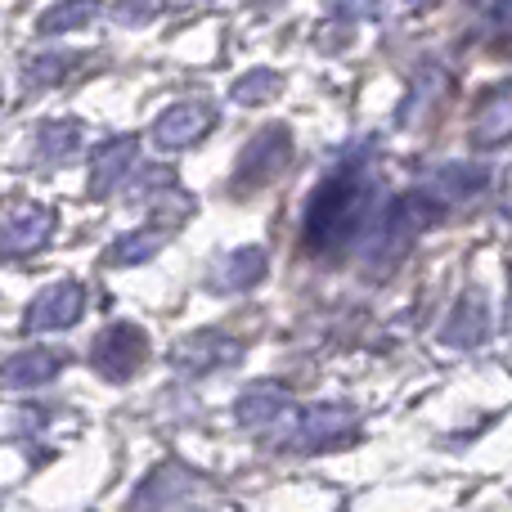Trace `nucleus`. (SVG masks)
Segmentation results:
<instances>
[{
  "label": "nucleus",
  "instance_id": "1",
  "mask_svg": "<svg viewBox=\"0 0 512 512\" xmlns=\"http://www.w3.org/2000/svg\"><path fill=\"white\" fill-rule=\"evenodd\" d=\"M373 216V180L364 167H342L310 194L306 216H301V239L310 252L346 248Z\"/></svg>",
  "mask_w": 512,
  "mask_h": 512
},
{
  "label": "nucleus",
  "instance_id": "2",
  "mask_svg": "<svg viewBox=\"0 0 512 512\" xmlns=\"http://www.w3.org/2000/svg\"><path fill=\"white\" fill-rule=\"evenodd\" d=\"M292 162V135L288 126H270L261 131L248 149L239 153V167H234V189L239 194H252V189H265L270 180H279Z\"/></svg>",
  "mask_w": 512,
  "mask_h": 512
},
{
  "label": "nucleus",
  "instance_id": "3",
  "mask_svg": "<svg viewBox=\"0 0 512 512\" xmlns=\"http://www.w3.org/2000/svg\"><path fill=\"white\" fill-rule=\"evenodd\" d=\"M144 360H149V337L135 324H108L104 333L95 337V346H90V364H95V373L108 382H122V378H131V373H140Z\"/></svg>",
  "mask_w": 512,
  "mask_h": 512
},
{
  "label": "nucleus",
  "instance_id": "4",
  "mask_svg": "<svg viewBox=\"0 0 512 512\" xmlns=\"http://www.w3.org/2000/svg\"><path fill=\"white\" fill-rule=\"evenodd\" d=\"M355 409L351 405H324V409H310L306 418L297 423V432L283 441V450H297V454H319V450H333L337 441L355 432Z\"/></svg>",
  "mask_w": 512,
  "mask_h": 512
},
{
  "label": "nucleus",
  "instance_id": "5",
  "mask_svg": "<svg viewBox=\"0 0 512 512\" xmlns=\"http://www.w3.org/2000/svg\"><path fill=\"white\" fill-rule=\"evenodd\" d=\"M81 310H86V288L81 283H54L27 306L23 324L27 333H63V328H72L81 319Z\"/></svg>",
  "mask_w": 512,
  "mask_h": 512
},
{
  "label": "nucleus",
  "instance_id": "6",
  "mask_svg": "<svg viewBox=\"0 0 512 512\" xmlns=\"http://www.w3.org/2000/svg\"><path fill=\"white\" fill-rule=\"evenodd\" d=\"M216 122V108L212 104H171L167 113L153 122V144H158L162 153H176V149H189V144H198L207 131H212Z\"/></svg>",
  "mask_w": 512,
  "mask_h": 512
},
{
  "label": "nucleus",
  "instance_id": "7",
  "mask_svg": "<svg viewBox=\"0 0 512 512\" xmlns=\"http://www.w3.org/2000/svg\"><path fill=\"white\" fill-rule=\"evenodd\" d=\"M135 162V140L131 135H117V140H104L95 153H90V194L108 198L117 185H126V171Z\"/></svg>",
  "mask_w": 512,
  "mask_h": 512
},
{
  "label": "nucleus",
  "instance_id": "8",
  "mask_svg": "<svg viewBox=\"0 0 512 512\" xmlns=\"http://www.w3.org/2000/svg\"><path fill=\"white\" fill-rule=\"evenodd\" d=\"M50 234H54V212H45V207H27V212H18L14 221L0 230V252L5 256H32L50 243Z\"/></svg>",
  "mask_w": 512,
  "mask_h": 512
},
{
  "label": "nucleus",
  "instance_id": "9",
  "mask_svg": "<svg viewBox=\"0 0 512 512\" xmlns=\"http://www.w3.org/2000/svg\"><path fill=\"white\" fill-rule=\"evenodd\" d=\"M486 185H490V171L486 167H472V162H450V167L432 171V180H427L423 189L441 207H450V203H463V198L481 194Z\"/></svg>",
  "mask_w": 512,
  "mask_h": 512
},
{
  "label": "nucleus",
  "instance_id": "10",
  "mask_svg": "<svg viewBox=\"0 0 512 512\" xmlns=\"http://www.w3.org/2000/svg\"><path fill=\"white\" fill-rule=\"evenodd\" d=\"M486 333H490V306H486V297L481 292H463L459 297V306L450 310V319H445V342L450 346H477V342H486Z\"/></svg>",
  "mask_w": 512,
  "mask_h": 512
},
{
  "label": "nucleus",
  "instance_id": "11",
  "mask_svg": "<svg viewBox=\"0 0 512 512\" xmlns=\"http://www.w3.org/2000/svg\"><path fill=\"white\" fill-rule=\"evenodd\" d=\"M59 369H63V355L36 346V351H23L0 364V387H41V382H50Z\"/></svg>",
  "mask_w": 512,
  "mask_h": 512
},
{
  "label": "nucleus",
  "instance_id": "12",
  "mask_svg": "<svg viewBox=\"0 0 512 512\" xmlns=\"http://www.w3.org/2000/svg\"><path fill=\"white\" fill-rule=\"evenodd\" d=\"M445 90H450V72L436 68V63H427V68L414 77V86H409L405 104H400V126H418L436 104H441Z\"/></svg>",
  "mask_w": 512,
  "mask_h": 512
},
{
  "label": "nucleus",
  "instance_id": "13",
  "mask_svg": "<svg viewBox=\"0 0 512 512\" xmlns=\"http://www.w3.org/2000/svg\"><path fill=\"white\" fill-rule=\"evenodd\" d=\"M239 355V346L230 342V337H221V333H198V337H185V346L176 351V360L185 364V369H216V364H225V360H234Z\"/></svg>",
  "mask_w": 512,
  "mask_h": 512
},
{
  "label": "nucleus",
  "instance_id": "14",
  "mask_svg": "<svg viewBox=\"0 0 512 512\" xmlns=\"http://www.w3.org/2000/svg\"><path fill=\"white\" fill-rule=\"evenodd\" d=\"M472 140H477L481 149H499V144L512 140V95H495L486 108H481Z\"/></svg>",
  "mask_w": 512,
  "mask_h": 512
},
{
  "label": "nucleus",
  "instance_id": "15",
  "mask_svg": "<svg viewBox=\"0 0 512 512\" xmlns=\"http://www.w3.org/2000/svg\"><path fill=\"white\" fill-rule=\"evenodd\" d=\"M283 409H288V391L283 387H256L234 405V414H239L243 427H261V423H274Z\"/></svg>",
  "mask_w": 512,
  "mask_h": 512
},
{
  "label": "nucleus",
  "instance_id": "16",
  "mask_svg": "<svg viewBox=\"0 0 512 512\" xmlns=\"http://www.w3.org/2000/svg\"><path fill=\"white\" fill-rule=\"evenodd\" d=\"M162 243H167V234H162L158 225H144V230L117 239L113 252H108V261H113V265H140V261H149V256H158Z\"/></svg>",
  "mask_w": 512,
  "mask_h": 512
},
{
  "label": "nucleus",
  "instance_id": "17",
  "mask_svg": "<svg viewBox=\"0 0 512 512\" xmlns=\"http://www.w3.org/2000/svg\"><path fill=\"white\" fill-rule=\"evenodd\" d=\"M99 14V0H59V5H50L41 14V32L50 36V32H77V27H86L90 18Z\"/></svg>",
  "mask_w": 512,
  "mask_h": 512
},
{
  "label": "nucleus",
  "instance_id": "18",
  "mask_svg": "<svg viewBox=\"0 0 512 512\" xmlns=\"http://www.w3.org/2000/svg\"><path fill=\"white\" fill-rule=\"evenodd\" d=\"M265 270H270V256L261 248H239L225 261V283H230V288H252V283L265 279Z\"/></svg>",
  "mask_w": 512,
  "mask_h": 512
},
{
  "label": "nucleus",
  "instance_id": "19",
  "mask_svg": "<svg viewBox=\"0 0 512 512\" xmlns=\"http://www.w3.org/2000/svg\"><path fill=\"white\" fill-rule=\"evenodd\" d=\"M77 149V122H50L41 131V153H54V158H68Z\"/></svg>",
  "mask_w": 512,
  "mask_h": 512
},
{
  "label": "nucleus",
  "instance_id": "20",
  "mask_svg": "<svg viewBox=\"0 0 512 512\" xmlns=\"http://www.w3.org/2000/svg\"><path fill=\"white\" fill-rule=\"evenodd\" d=\"M274 90H279V77H274V72H248V77L239 81V86H234V95L243 99V104H261V99H270Z\"/></svg>",
  "mask_w": 512,
  "mask_h": 512
},
{
  "label": "nucleus",
  "instance_id": "21",
  "mask_svg": "<svg viewBox=\"0 0 512 512\" xmlns=\"http://www.w3.org/2000/svg\"><path fill=\"white\" fill-rule=\"evenodd\" d=\"M486 36L490 41H512V0H495L486 9Z\"/></svg>",
  "mask_w": 512,
  "mask_h": 512
},
{
  "label": "nucleus",
  "instance_id": "22",
  "mask_svg": "<svg viewBox=\"0 0 512 512\" xmlns=\"http://www.w3.org/2000/svg\"><path fill=\"white\" fill-rule=\"evenodd\" d=\"M328 5H333V14H342V18H373L382 0H328Z\"/></svg>",
  "mask_w": 512,
  "mask_h": 512
},
{
  "label": "nucleus",
  "instance_id": "23",
  "mask_svg": "<svg viewBox=\"0 0 512 512\" xmlns=\"http://www.w3.org/2000/svg\"><path fill=\"white\" fill-rule=\"evenodd\" d=\"M409 5H414V9H427V5H436V0H409Z\"/></svg>",
  "mask_w": 512,
  "mask_h": 512
},
{
  "label": "nucleus",
  "instance_id": "24",
  "mask_svg": "<svg viewBox=\"0 0 512 512\" xmlns=\"http://www.w3.org/2000/svg\"><path fill=\"white\" fill-rule=\"evenodd\" d=\"M508 324H512V306H508Z\"/></svg>",
  "mask_w": 512,
  "mask_h": 512
}]
</instances>
